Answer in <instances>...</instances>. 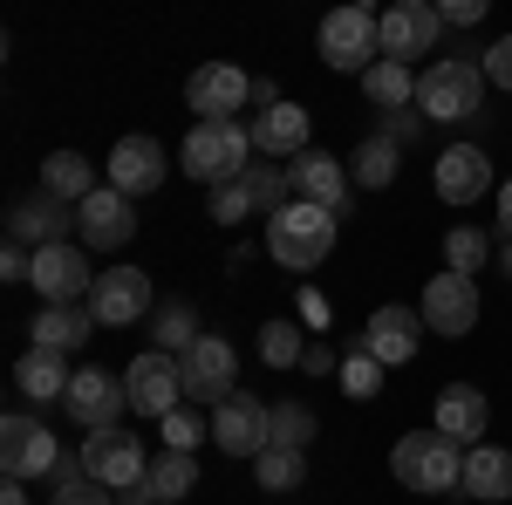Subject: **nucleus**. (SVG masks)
I'll use <instances>...</instances> for the list:
<instances>
[{"instance_id":"obj_1","label":"nucleus","mask_w":512,"mask_h":505,"mask_svg":"<svg viewBox=\"0 0 512 505\" xmlns=\"http://www.w3.org/2000/svg\"><path fill=\"white\" fill-rule=\"evenodd\" d=\"M342 239V212L335 205H315V198H287L280 212H267V253H274L287 273H315Z\"/></svg>"},{"instance_id":"obj_2","label":"nucleus","mask_w":512,"mask_h":505,"mask_svg":"<svg viewBox=\"0 0 512 505\" xmlns=\"http://www.w3.org/2000/svg\"><path fill=\"white\" fill-rule=\"evenodd\" d=\"M315 48L328 69H342V76H369L376 62H383V14L369 7V0H349V7H328L315 28Z\"/></svg>"},{"instance_id":"obj_3","label":"nucleus","mask_w":512,"mask_h":505,"mask_svg":"<svg viewBox=\"0 0 512 505\" xmlns=\"http://www.w3.org/2000/svg\"><path fill=\"white\" fill-rule=\"evenodd\" d=\"M390 471H396V485H410V492H458V478H465V444L444 437L437 424L410 430V437H396Z\"/></svg>"},{"instance_id":"obj_4","label":"nucleus","mask_w":512,"mask_h":505,"mask_svg":"<svg viewBox=\"0 0 512 505\" xmlns=\"http://www.w3.org/2000/svg\"><path fill=\"white\" fill-rule=\"evenodd\" d=\"M178 164L192 171L198 185H226V178H239V171L253 164V123H239V117H198Z\"/></svg>"},{"instance_id":"obj_5","label":"nucleus","mask_w":512,"mask_h":505,"mask_svg":"<svg viewBox=\"0 0 512 505\" xmlns=\"http://www.w3.org/2000/svg\"><path fill=\"white\" fill-rule=\"evenodd\" d=\"M478 103H485V62L451 55V62H431L417 76V110L431 123H465V117H478Z\"/></svg>"},{"instance_id":"obj_6","label":"nucleus","mask_w":512,"mask_h":505,"mask_svg":"<svg viewBox=\"0 0 512 505\" xmlns=\"http://www.w3.org/2000/svg\"><path fill=\"white\" fill-rule=\"evenodd\" d=\"M62 444H55V430L41 424V417H28V410H7L0 417V471L7 478H48L55 485V471H62Z\"/></svg>"},{"instance_id":"obj_7","label":"nucleus","mask_w":512,"mask_h":505,"mask_svg":"<svg viewBox=\"0 0 512 505\" xmlns=\"http://www.w3.org/2000/svg\"><path fill=\"white\" fill-rule=\"evenodd\" d=\"M478 308H485V301H478V280L472 273H431V280H424V328H431V335H451V342H458V335H472L478 328Z\"/></svg>"},{"instance_id":"obj_8","label":"nucleus","mask_w":512,"mask_h":505,"mask_svg":"<svg viewBox=\"0 0 512 505\" xmlns=\"http://www.w3.org/2000/svg\"><path fill=\"white\" fill-rule=\"evenodd\" d=\"M123 389H130V410H137V417H171V410L185 403V369H178V355L144 349L123 369Z\"/></svg>"},{"instance_id":"obj_9","label":"nucleus","mask_w":512,"mask_h":505,"mask_svg":"<svg viewBox=\"0 0 512 505\" xmlns=\"http://www.w3.org/2000/svg\"><path fill=\"white\" fill-rule=\"evenodd\" d=\"M82 471L89 478H103L110 492H130V485H144V471H151V458H144V444L130 437V430H89L82 437Z\"/></svg>"},{"instance_id":"obj_10","label":"nucleus","mask_w":512,"mask_h":505,"mask_svg":"<svg viewBox=\"0 0 512 505\" xmlns=\"http://www.w3.org/2000/svg\"><path fill=\"white\" fill-rule=\"evenodd\" d=\"M28 287H35L41 301H89L96 294V273L82 260L76 239H55V246H35V273H28Z\"/></svg>"},{"instance_id":"obj_11","label":"nucleus","mask_w":512,"mask_h":505,"mask_svg":"<svg viewBox=\"0 0 512 505\" xmlns=\"http://www.w3.org/2000/svg\"><path fill=\"white\" fill-rule=\"evenodd\" d=\"M76 233L96 246V253H117L137 239V198L117 192V185H96V192L76 205Z\"/></svg>"},{"instance_id":"obj_12","label":"nucleus","mask_w":512,"mask_h":505,"mask_svg":"<svg viewBox=\"0 0 512 505\" xmlns=\"http://www.w3.org/2000/svg\"><path fill=\"white\" fill-rule=\"evenodd\" d=\"M178 369H185V396H192L198 410H212L219 396H233V376H239V355L226 335H198L192 349L178 355Z\"/></svg>"},{"instance_id":"obj_13","label":"nucleus","mask_w":512,"mask_h":505,"mask_svg":"<svg viewBox=\"0 0 512 505\" xmlns=\"http://www.w3.org/2000/svg\"><path fill=\"white\" fill-rule=\"evenodd\" d=\"M444 14H437V0H396V7H383V55L390 62H417L424 48H437L444 41Z\"/></svg>"},{"instance_id":"obj_14","label":"nucleus","mask_w":512,"mask_h":505,"mask_svg":"<svg viewBox=\"0 0 512 505\" xmlns=\"http://www.w3.org/2000/svg\"><path fill=\"white\" fill-rule=\"evenodd\" d=\"M431 185H437L444 205H478V198L499 192V185H492V157L478 151V144H444V151H437Z\"/></svg>"},{"instance_id":"obj_15","label":"nucleus","mask_w":512,"mask_h":505,"mask_svg":"<svg viewBox=\"0 0 512 505\" xmlns=\"http://www.w3.org/2000/svg\"><path fill=\"white\" fill-rule=\"evenodd\" d=\"M62 410L76 417L82 430H110L130 410V389H123V376H110V369H76V383H69V396H62Z\"/></svg>"},{"instance_id":"obj_16","label":"nucleus","mask_w":512,"mask_h":505,"mask_svg":"<svg viewBox=\"0 0 512 505\" xmlns=\"http://www.w3.org/2000/svg\"><path fill=\"white\" fill-rule=\"evenodd\" d=\"M89 314H96L103 328H130V321H144V314H151V273H144V267H110V273H96Z\"/></svg>"},{"instance_id":"obj_17","label":"nucleus","mask_w":512,"mask_h":505,"mask_svg":"<svg viewBox=\"0 0 512 505\" xmlns=\"http://www.w3.org/2000/svg\"><path fill=\"white\" fill-rule=\"evenodd\" d=\"M212 444L226 451V458H260L267 451V410H260V396H219L212 403Z\"/></svg>"},{"instance_id":"obj_18","label":"nucleus","mask_w":512,"mask_h":505,"mask_svg":"<svg viewBox=\"0 0 512 505\" xmlns=\"http://www.w3.org/2000/svg\"><path fill=\"white\" fill-rule=\"evenodd\" d=\"M185 103H192V117H239L253 103V76L233 69V62H205L185 82Z\"/></svg>"},{"instance_id":"obj_19","label":"nucleus","mask_w":512,"mask_h":505,"mask_svg":"<svg viewBox=\"0 0 512 505\" xmlns=\"http://www.w3.org/2000/svg\"><path fill=\"white\" fill-rule=\"evenodd\" d=\"M417 342H424V314L403 308V301H390V308H376L369 321H362V349L376 355V362H417Z\"/></svg>"},{"instance_id":"obj_20","label":"nucleus","mask_w":512,"mask_h":505,"mask_svg":"<svg viewBox=\"0 0 512 505\" xmlns=\"http://www.w3.org/2000/svg\"><path fill=\"white\" fill-rule=\"evenodd\" d=\"M431 424L472 451V444H485L492 403H485V389H478V383H444V389H437V403H431Z\"/></svg>"},{"instance_id":"obj_21","label":"nucleus","mask_w":512,"mask_h":505,"mask_svg":"<svg viewBox=\"0 0 512 505\" xmlns=\"http://www.w3.org/2000/svg\"><path fill=\"white\" fill-rule=\"evenodd\" d=\"M7 233L21 239V246H55V239L76 233V205L55 192H35V198H14V212H7Z\"/></svg>"},{"instance_id":"obj_22","label":"nucleus","mask_w":512,"mask_h":505,"mask_svg":"<svg viewBox=\"0 0 512 505\" xmlns=\"http://www.w3.org/2000/svg\"><path fill=\"white\" fill-rule=\"evenodd\" d=\"M103 185H117V192H130V198L158 192V185H164L158 137H123V144H110V171H103Z\"/></svg>"},{"instance_id":"obj_23","label":"nucleus","mask_w":512,"mask_h":505,"mask_svg":"<svg viewBox=\"0 0 512 505\" xmlns=\"http://www.w3.org/2000/svg\"><path fill=\"white\" fill-rule=\"evenodd\" d=\"M287 185H294V198H315V205H335V212H349V164H335L328 151H308L287 157Z\"/></svg>"},{"instance_id":"obj_24","label":"nucleus","mask_w":512,"mask_h":505,"mask_svg":"<svg viewBox=\"0 0 512 505\" xmlns=\"http://www.w3.org/2000/svg\"><path fill=\"white\" fill-rule=\"evenodd\" d=\"M253 151L260 157H301L308 151V110L280 96L274 110H253Z\"/></svg>"},{"instance_id":"obj_25","label":"nucleus","mask_w":512,"mask_h":505,"mask_svg":"<svg viewBox=\"0 0 512 505\" xmlns=\"http://www.w3.org/2000/svg\"><path fill=\"white\" fill-rule=\"evenodd\" d=\"M69 383H76V369H69L62 349H28L21 362H14V389H21L28 403H62Z\"/></svg>"},{"instance_id":"obj_26","label":"nucleus","mask_w":512,"mask_h":505,"mask_svg":"<svg viewBox=\"0 0 512 505\" xmlns=\"http://www.w3.org/2000/svg\"><path fill=\"white\" fill-rule=\"evenodd\" d=\"M89 328H96V314H89V308H76V301H48V308H35V349L76 355L82 342H89Z\"/></svg>"},{"instance_id":"obj_27","label":"nucleus","mask_w":512,"mask_h":505,"mask_svg":"<svg viewBox=\"0 0 512 505\" xmlns=\"http://www.w3.org/2000/svg\"><path fill=\"white\" fill-rule=\"evenodd\" d=\"M458 492H472V499H512V451L506 444H472Z\"/></svg>"},{"instance_id":"obj_28","label":"nucleus","mask_w":512,"mask_h":505,"mask_svg":"<svg viewBox=\"0 0 512 505\" xmlns=\"http://www.w3.org/2000/svg\"><path fill=\"white\" fill-rule=\"evenodd\" d=\"M41 192L82 205V198L96 192V164H89L82 151H48V157H41Z\"/></svg>"},{"instance_id":"obj_29","label":"nucleus","mask_w":512,"mask_h":505,"mask_svg":"<svg viewBox=\"0 0 512 505\" xmlns=\"http://www.w3.org/2000/svg\"><path fill=\"white\" fill-rule=\"evenodd\" d=\"M396 164H403L396 144L383 137V130H369V137L355 144V157H349V178L362 185V192H390V185H396Z\"/></svg>"},{"instance_id":"obj_30","label":"nucleus","mask_w":512,"mask_h":505,"mask_svg":"<svg viewBox=\"0 0 512 505\" xmlns=\"http://www.w3.org/2000/svg\"><path fill=\"white\" fill-rule=\"evenodd\" d=\"M192 485H198L192 451H171V444H164L158 458H151V471H144V492H151L158 505H171V499H192Z\"/></svg>"},{"instance_id":"obj_31","label":"nucleus","mask_w":512,"mask_h":505,"mask_svg":"<svg viewBox=\"0 0 512 505\" xmlns=\"http://www.w3.org/2000/svg\"><path fill=\"white\" fill-rule=\"evenodd\" d=\"M205 335L198 328V314H192V301H164V308H151V349H164V355H185Z\"/></svg>"},{"instance_id":"obj_32","label":"nucleus","mask_w":512,"mask_h":505,"mask_svg":"<svg viewBox=\"0 0 512 505\" xmlns=\"http://www.w3.org/2000/svg\"><path fill=\"white\" fill-rule=\"evenodd\" d=\"M362 89H369L376 110H410V103H417V76H410V62H390V55L362 76Z\"/></svg>"},{"instance_id":"obj_33","label":"nucleus","mask_w":512,"mask_h":505,"mask_svg":"<svg viewBox=\"0 0 512 505\" xmlns=\"http://www.w3.org/2000/svg\"><path fill=\"white\" fill-rule=\"evenodd\" d=\"M253 478H260V492H294V485L308 478V451H287V444H267V451L253 458Z\"/></svg>"},{"instance_id":"obj_34","label":"nucleus","mask_w":512,"mask_h":505,"mask_svg":"<svg viewBox=\"0 0 512 505\" xmlns=\"http://www.w3.org/2000/svg\"><path fill=\"white\" fill-rule=\"evenodd\" d=\"M267 444L308 451V444H315V410H308V403H274V410H267Z\"/></svg>"},{"instance_id":"obj_35","label":"nucleus","mask_w":512,"mask_h":505,"mask_svg":"<svg viewBox=\"0 0 512 505\" xmlns=\"http://www.w3.org/2000/svg\"><path fill=\"white\" fill-rule=\"evenodd\" d=\"M335 376H342V396H355V403H369V396L383 389V376H390V362H376V355H369L362 342H355V349L342 355V369H335Z\"/></svg>"},{"instance_id":"obj_36","label":"nucleus","mask_w":512,"mask_h":505,"mask_svg":"<svg viewBox=\"0 0 512 505\" xmlns=\"http://www.w3.org/2000/svg\"><path fill=\"white\" fill-rule=\"evenodd\" d=\"M260 355H267V369H301V355H308L301 321H267L260 328Z\"/></svg>"},{"instance_id":"obj_37","label":"nucleus","mask_w":512,"mask_h":505,"mask_svg":"<svg viewBox=\"0 0 512 505\" xmlns=\"http://www.w3.org/2000/svg\"><path fill=\"white\" fill-rule=\"evenodd\" d=\"M485 260H492V239H485V233H472V226H451V233H444V267H451V273H472V280H478Z\"/></svg>"},{"instance_id":"obj_38","label":"nucleus","mask_w":512,"mask_h":505,"mask_svg":"<svg viewBox=\"0 0 512 505\" xmlns=\"http://www.w3.org/2000/svg\"><path fill=\"white\" fill-rule=\"evenodd\" d=\"M239 178H246V192H253V205H260V212H280V205L294 198V185H287V171H274V164H246Z\"/></svg>"},{"instance_id":"obj_39","label":"nucleus","mask_w":512,"mask_h":505,"mask_svg":"<svg viewBox=\"0 0 512 505\" xmlns=\"http://www.w3.org/2000/svg\"><path fill=\"white\" fill-rule=\"evenodd\" d=\"M246 212H260V205H253V192H246V178H226V185H212V219H219V226H239Z\"/></svg>"},{"instance_id":"obj_40","label":"nucleus","mask_w":512,"mask_h":505,"mask_svg":"<svg viewBox=\"0 0 512 505\" xmlns=\"http://www.w3.org/2000/svg\"><path fill=\"white\" fill-rule=\"evenodd\" d=\"M158 424H164V444H171V451H198V437L212 430V417H205V410H171Z\"/></svg>"},{"instance_id":"obj_41","label":"nucleus","mask_w":512,"mask_h":505,"mask_svg":"<svg viewBox=\"0 0 512 505\" xmlns=\"http://www.w3.org/2000/svg\"><path fill=\"white\" fill-rule=\"evenodd\" d=\"M48 505H117V492H110L103 478L76 471V478H62V485H55V499H48Z\"/></svg>"},{"instance_id":"obj_42","label":"nucleus","mask_w":512,"mask_h":505,"mask_svg":"<svg viewBox=\"0 0 512 505\" xmlns=\"http://www.w3.org/2000/svg\"><path fill=\"white\" fill-rule=\"evenodd\" d=\"M437 14H444L451 28H478V21L492 14V0H437Z\"/></svg>"},{"instance_id":"obj_43","label":"nucleus","mask_w":512,"mask_h":505,"mask_svg":"<svg viewBox=\"0 0 512 505\" xmlns=\"http://www.w3.org/2000/svg\"><path fill=\"white\" fill-rule=\"evenodd\" d=\"M485 82H492V89H512V35L485 48Z\"/></svg>"},{"instance_id":"obj_44","label":"nucleus","mask_w":512,"mask_h":505,"mask_svg":"<svg viewBox=\"0 0 512 505\" xmlns=\"http://www.w3.org/2000/svg\"><path fill=\"white\" fill-rule=\"evenodd\" d=\"M417 123H424V110H383V137L403 144V137H417Z\"/></svg>"},{"instance_id":"obj_45","label":"nucleus","mask_w":512,"mask_h":505,"mask_svg":"<svg viewBox=\"0 0 512 505\" xmlns=\"http://www.w3.org/2000/svg\"><path fill=\"white\" fill-rule=\"evenodd\" d=\"M294 308H301V328H328V301H321V287H301V301H294Z\"/></svg>"},{"instance_id":"obj_46","label":"nucleus","mask_w":512,"mask_h":505,"mask_svg":"<svg viewBox=\"0 0 512 505\" xmlns=\"http://www.w3.org/2000/svg\"><path fill=\"white\" fill-rule=\"evenodd\" d=\"M301 369H315V376H335V369H342V355H335V349H328V342L315 335V342H308V355H301Z\"/></svg>"},{"instance_id":"obj_47","label":"nucleus","mask_w":512,"mask_h":505,"mask_svg":"<svg viewBox=\"0 0 512 505\" xmlns=\"http://www.w3.org/2000/svg\"><path fill=\"white\" fill-rule=\"evenodd\" d=\"M492 212H499V239H512V178L499 185V198H492Z\"/></svg>"},{"instance_id":"obj_48","label":"nucleus","mask_w":512,"mask_h":505,"mask_svg":"<svg viewBox=\"0 0 512 505\" xmlns=\"http://www.w3.org/2000/svg\"><path fill=\"white\" fill-rule=\"evenodd\" d=\"M0 505H28V478H7L0 485Z\"/></svg>"},{"instance_id":"obj_49","label":"nucleus","mask_w":512,"mask_h":505,"mask_svg":"<svg viewBox=\"0 0 512 505\" xmlns=\"http://www.w3.org/2000/svg\"><path fill=\"white\" fill-rule=\"evenodd\" d=\"M117 505H158V499H151L144 485H130V492H117Z\"/></svg>"},{"instance_id":"obj_50","label":"nucleus","mask_w":512,"mask_h":505,"mask_svg":"<svg viewBox=\"0 0 512 505\" xmlns=\"http://www.w3.org/2000/svg\"><path fill=\"white\" fill-rule=\"evenodd\" d=\"M499 267H506V273H512V239H506V253H499Z\"/></svg>"}]
</instances>
